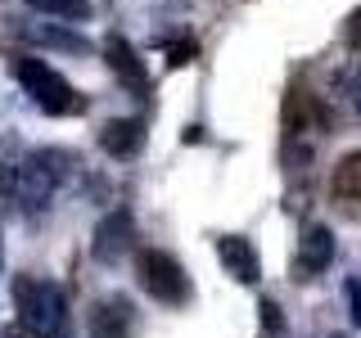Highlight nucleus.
<instances>
[{
    "label": "nucleus",
    "mask_w": 361,
    "mask_h": 338,
    "mask_svg": "<svg viewBox=\"0 0 361 338\" xmlns=\"http://www.w3.org/2000/svg\"><path fill=\"white\" fill-rule=\"evenodd\" d=\"M131 239H135V217H131V208H113L109 217H99V221H95V234H90V253H95V262L118 266L122 257L131 253Z\"/></svg>",
    "instance_id": "39448f33"
},
{
    "label": "nucleus",
    "mask_w": 361,
    "mask_h": 338,
    "mask_svg": "<svg viewBox=\"0 0 361 338\" xmlns=\"http://www.w3.org/2000/svg\"><path fill=\"white\" fill-rule=\"evenodd\" d=\"M23 5H32L37 14H50L59 23H86L90 18V0H23Z\"/></svg>",
    "instance_id": "4468645a"
},
{
    "label": "nucleus",
    "mask_w": 361,
    "mask_h": 338,
    "mask_svg": "<svg viewBox=\"0 0 361 338\" xmlns=\"http://www.w3.org/2000/svg\"><path fill=\"white\" fill-rule=\"evenodd\" d=\"M14 32L27 45H45V50H63V54H90L95 50L82 32H68V27H59V23H18Z\"/></svg>",
    "instance_id": "9d476101"
},
{
    "label": "nucleus",
    "mask_w": 361,
    "mask_h": 338,
    "mask_svg": "<svg viewBox=\"0 0 361 338\" xmlns=\"http://www.w3.org/2000/svg\"><path fill=\"white\" fill-rule=\"evenodd\" d=\"M99 149L109 158H118V163H127L145 149V122L140 118H113L104 122V131H99Z\"/></svg>",
    "instance_id": "9b49d317"
},
{
    "label": "nucleus",
    "mask_w": 361,
    "mask_h": 338,
    "mask_svg": "<svg viewBox=\"0 0 361 338\" xmlns=\"http://www.w3.org/2000/svg\"><path fill=\"white\" fill-rule=\"evenodd\" d=\"M0 199H14V167L0 163Z\"/></svg>",
    "instance_id": "aec40b11"
},
{
    "label": "nucleus",
    "mask_w": 361,
    "mask_h": 338,
    "mask_svg": "<svg viewBox=\"0 0 361 338\" xmlns=\"http://www.w3.org/2000/svg\"><path fill=\"white\" fill-rule=\"evenodd\" d=\"M135 330V307L122 293H109L90 307V338H131Z\"/></svg>",
    "instance_id": "423d86ee"
},
{
    "label": "nucleus",
    "mask_w": 361,
    "mask_h": 338,
    "mask_svg": "<svg viewBox=\"0 0 361 338\" xmlns=\"http://www.w3.org/2000/svg\"><path fill=\"white\" fill-rule=\"evenodd\" d=\"M0 338H23V334H18V330H9V334H0Z\"/></svg>",
    "instance_id": "4be33fe9"
},
{
    "label": "nucleus",
    "mask_w": 361,
    "mask_h": 338,
    "mask_svg": "<svg viewBox=\"0 0 361 338\" xmlns=\"http://www.w3.org/2000/svg\"><path fill=\"white\" fill-rule=\"evenodd\" d=\"M104 63L113 68V77H118L127 90H135V95H149V73H145V63H140V54L131 50V41L127 37H104Z\"/></svg>",
    "instance_id": "6e6552de"
},
{
    "label": "nucleus",
    "mask_w": 361,
    "mask_h": 338,
    "mask_svg": "<svg viewBox=\"0 0 361 338\" xmlns=\"http://www.w3.org/2000/svg\"><path fill=\"white\" fill-rule=\"evenodd\" d=\"M348 95H353V108H357V118H361V77H353V86H348Z\"/></svg>",
    "instance_id": "412c9836"
},
{
    "label": "nucleus",
    "mask_w": 361,
    "mask_h": 338,
    "mask_svg": "<svg viewBox=\"0 0 361 338\" xmlns=\"http://www.w3.org/2000/svg\"><path fill=\"white\" fill-rule=\"evenodd\" d=\"M330 199L343 212H357V203H361V149L338 158V167L330 176Z\"/></svg>",
    "instance_id": "ddd939ff"
},
{
    "label": "nucleus",
    "mask_w": 361,
    "mask_h": 338,
    "mask_svg": "<svg viewBox=\"0 0 361 338\" xmlns=\"http://www.w3.org/2000/svg\"><path fill=\"white\" fill-rule=\"evenodd\" d=\"M280 122H285V135H302V131H312V122H321V127H334V122H330V113L316 104V99H312L302 86H293L289 95H285Z\"/></svg>",
    "instance_id": "f8f14e48"
},
{
    "label": "nucleus",
    "mask_w": 361,
    "mask_h": 338,
    "mask_svg": "<svg viewBox=\"0 0 361 338\" xmlns=\"http://www.w3.org/2000/svg\"><path fill=\"white\" fill-rule=\"evenodd\" d=\"M135 275H140V289L163 307H185L190 302V275L167 248H145L135 257Z\"/></svg>",
    "instance_id": "20e7f679"
},
{
    "label": "nucleus",
    "mask_w": 361,
    "mask_h": 338,
    "mask_svg": "<svg viewBox=\"0 0 361 338\" xmlns=\"http://www.w3.org/2000/svg\"><path fill=\"white\" fill-rule=\"evenodd\" d=\"M312 158H316L312 140H298V135H289L285 149H280V163H285L289 172H302V167H312Z\"/></svg>",
    "instance_id": "2eb2a0df"
},
{
    "label": "nucleus",
    "mask_w": 361,
    "mask_h": 338,
    "mask_svg": "<svg viewBox=\"0 0 361 338\" xmlns=\"http://www.w3.org/2000/svg\"><path fill=\"white\" fill-rule=\"evenodd\" d=\"M195 59V41H176V45H167V68H180V63H190Z\"/></svg>",
    "instance_id": "a211bd4d"
},
{
    "label": "nucleus",
    "mask_w": 361,
    "mask_h": 338,
    "mask_svg": "<svg viewBox=\"0 0 361 338\" xmlns=\"http://www.w3.org/2000/svg\"><path fill=\"white\" fill-rule=\"evenodd\" d=\"M334 262V230L321 221H312L302 230V244H298V266H293V280H312L321 275L325 266Z\"/></svg>",
    "instance_id": "1a4fd4ad"
},
{
    "label": "nucleus",
    "mask_w": 361,
    "mask_h": 338,
    "mask_svg": "<svg viewBox=\"0 0 361 338\" xmlns=\"http://www.w3.org/2000/svg\"><path fill=\"white\" fill-rule=\"evenodd\" d=\"M257 311H262V325H267V330H285V315H280V307H276V298H262V302H257Z\"/></svg>",
    "instance_id": "f3484780"
},
{
    "label": "nucleus",
    "mask_w": 361,
    "mask_h": 338,
    "mask_svg": "<svg viewBox=\"0 0 361 338\" xmlns=\"http://www.w3.org/2000/svg\"><path fill=\"white\" fill-rule=\"evenodd\" d=\"M330 338H348V334H330Z\"/></svg>",
    "instance_id": "5701e85b"
},
{
    "label": "nucleus",
    "mask_w": 361,
    "mask_h": 338,
    "mask_svg": "<svg viewBox=\"0 0 361 338\" xmlns=\"http://www.w3.org/2000/svg\"><path fill=\"white\" fill-rule=\"evenodd\" d=\"M343 298H348V311H353V325H361V280L357 275L343 280Z\"/></svg>",
    "instance_id": "dca6fc26"
},
{
    "label": "nucleus",
    "mask_w": 361,
    "mask_h": 338,
    "mask_svg": "<svg viewBox=\"0 0 361 338\" xmlns=\"http://www.w3.org/2000/svg\"><path fill=\"white\" fill-rule=\"evenodd\" d=\"M217 257H221L226 275L240 280V284H257V280H262V257H257V248H253L248 234H221Z\"/></svg>",
    "instance_id": "0eeeda50"
},
{
    "label": "nucleus",
    "mask_w": 361,
    "mask_h": 338,
    "mask_svg": "<svg viewBox=\"0 0 361 338\" xmlns=\"http://www.w3.org/2000/svg\"><path fill=\"white\" fill-rule=\"evenodd\" d=\"M343 37H348V45H353V50H361V9L353 18H348V27H343Z\"/></svg>",
    "instance_id": "6ab92c4d"
},
{
    "label": "nucleus",
    "mask_w": 361,
    "mask_h": 338,
    "mask_svg": "<svg viewBox=\"0 0 361 338\" xmlns=\"http://www.w3.org/2000/svg\"><path fill=\"white\" fill-rule=\"evenodd\" d=\"M73 176V154L68 149H37L14 167V199H23L32 212H41L54 199V189Z\"/></svg>",
    "instance_id": "7ed1b4c3"
},
{
    "label": "nucleus",
    "mask_w": 361,
    "mask_h": 338,
    "mask_svg": "<svg viewBox=\"0 0 361 338\" xmlns=\"http://www.w3.org/2000/svg\"><path fill=\"white\" fill-rule=\"evenodd\" d=\"M9 73H14V82L27 90L32 99H37V108H41V113H50V118H77V113H86V95L68 86L45 59H32V54H14V59H9Z\"/></svg>",
    "instance_id": "f03ea898"
},
{
    "label": "nucleus",
    "mask_w": 361,
    "mask_h": 338,
    "mask_svg": "<svg viewBox=\"0 0 361 338\" xmlns=\"http://www.w3.org/2000/svg\"><path fill=\"white\" fill-rule=\"evenodd\" d=\"M14 307L32 338H63L68 334V293L45 275L14 280Z\"/></svg>",
    "instance_id": "f257e3e1"
}]
</instances>
